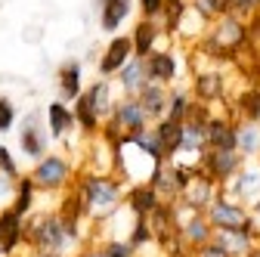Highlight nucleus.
Returning <instances> with one entry per match:
<instances>
[{
    "instance_id": "f257e3e1",
    "label": "nucleus",
    "mask_w": 260,
    "mask_h": 257,
    "mask_svg": "<svg viewBox=\"0 0 260 257\" xmlns=\"http://www.w3.org/2000/svg\"><path fill=\"white\" fill-rule=\"evenodd\" d=\"M199 44H202V53L211 59H236L248 47V22L239 19L236 13H226L211 22L208 35Z\"/></svg>"
},
{
    "instance_id": "f03ea898",
    "label": "nucleus",
    "mask_w": 260,
    "mask_h": 257,
    "mask_svg": "<svg viewBox=\"0 0 260 257\" xmlns=\"http://www.w3.org/2000/svg\"><path fill=\"white\" fill-rule=\"evenodd\" d=\"M28 239L38 248V254L44 257H62L69 251V245L78 239V223L62 217V214H50V217H38L28 227Z\"/></svg>"
},
{
    "instance_id": "7ed1b4c3",
    "label": "nucleus",
    "mask_w": 260,
    "mask_h": 257,
    "mask_svg": "<svg viewBox=\"0 0 260 257\" xmlns=\"http://www.w3.org/2000/svg\"><path fill=\"white\" fill-rule=\"evenodd\" d=\"M78 196L84 202V211L100 220V217H106V214H112L118 208V202H121V183L112 180V177H106V174H87Z\"/></svg>"
},
{
    "instance_id": "20e7f679",
    "label": "nucleus",
    "mask_w": 260,
    "mask_h": 257,
    "mask_svg": "<svg viewBox=\"0 0 260 257\" xmlns=\"http://www.w3.org/2000/svg\"><path fill=\"white\" fill-rule=\"evenodd\" d=\"M205 214H208V220H211L214 230H245V233H251L254 239H260L257 230H254V214L245 211V205L226 199V196H217Z\"/></svg>"
},
{
    "instance_id": "39448f33",
    "label": "nucleus",
    "mask_w": 260,
    "mask_h": 257,
    "mask_svg": "<svg viewBox=\"0 0 260 257\" xmlns=\"http://www.w3.org/2000/svg\"><path fill=\"white\" fill-rule=\"evenodd\" d=\"M242 162H245V155L239 152V149H205V155H202V171L211 177V180H217V183H230L239 171H242Z\"/></svg>"
},
{
    "instance_id": "423d86ee",
    "label": "nucleus",
    "mask_w": 260,
    "mask_h": 257,
    "mask_svg": "<svg viewBox=\"0 0 260 257\" xmlns=\"http://www.w3.org/2000/svg\"><path fill=\"white\" fill-rule=\"evenodd\" d=\"M149 124V112L143 109V103L137 96H127V100L115 103V112H112V137H134L140 131H146Z\"/></svg>"
},
{
    "instance_id": "0eeeda50",
    "label": "nucleus",
    "mask_w": 260,
    "mask_h": 257,
    "mask_svg": "<svg viewBox=\"0 0 260 257\" xmlns=\"http://www.w3.org/2000/svg\"><path fill=\"white\" fill-rule=\"evenodd\" d=\"M217 186H220L217 180H211L202 168H195V174H192V180H189V186H186V192H183V202H189L195 211H208L211 202L220 196Z\"/></svg>"
},
{
    "instance_id": "6e6552de",
    "label": "nucleus",
    "mask_w": 260,
    "mask_h": 257,
    "mask_svg": "<svg viewBox=\"0 0 260 257\" xmlns=\"http://www.w3.org/2000/svg\"><path fill=\"white\" fill-rule=\"evenodd\" d=\"M69 162L65 158H59V155H47V158H41V165H38V171H35V186H41V189H59V186H65L69 183Z\"/></svg>"
},
{
    "instance_id": "1a4fd4ad",
    "label": "nucleus",
    "mask_w": 260,
    "mask_h": 257,
    "mask_svg": "<svg viewBox=\"0 0 260 257\" xmlns=\"http://www.w3.org/2000/svg\"><path fill=\"white\" fill-rule=\"evenodd\" d=\"M146 75H149V81H155V84H174L177 81V56L174 53H168V50H155V53H149L146 56Z\"/></svg>"
},
{
    "instance_id": "9d476101",
    "label": "nucleus",
    "mask_w": 260,
    "mask_h": 257,
    "mask_svg": "<svg viewBox=\"0 0 260 257\" xmlns=\"http://www.w3.org/2000/svg\"><path fill=\"white\" fill-rule=\"evenodd\" d=\"M134 56H137V53H134V38H124V35L115 38V41L109 44L103 62H100V75H115V72H121Z\"/></svg>"
},
{
    "instance_id": "9b49d317",
    "label": "nucleus",
    "mask_w": 260,
    "mask_h": 257,
    "mask_svg": "<svg viewBox=\"0 0 260 257\" xmlns=\"http://www.w3.org/2000/svg\"><path fill=\"white\" fill-rule=\"evenodd\" d=\"M195 96H199V103L211 106V103H220L226 96V75L223 72H199L195 75Z\"/></svg>"
},
{
    "instance_id": "f8f14e48",
    "label": "nucleus",
    "mask_w": 260,
    "mask_h": 257,
    "mask_svg": "<svg viewBox=\"0 0 260 257\" xmlns=\"http://www.w3.org/2000/svg\"><path fill=\"white\" fill-rule=\"evenodd\" d=\"M208 28H211V19H205L199 10L189 4V7H186V13L180 16L177 28H174V35H177V38H183V41H202V38L208 35Z\"/></svg>"
},
{
    "instance_id": "ddd939ff",
    "label": "nucleus",
    "mask_w": 260,
    "mask_h": 257,
    "mask_svg": "<svg viewBox=\"0 0 260 257\" xmlns=\"http://www.w3.org/2000/svg\"><path fill=\"white\" fill-rule=\"evenodd\" d=\"M205 137L211 149H236V124L230 118H208Z\"/></svg>"
},
{
    "instance_id": "4468645a",
    "label": "nucleus",
    "mask_w": 260,
    "mask_h": 257,
    "mask_svg": "<svg viewBox=\"0 0 260 257\" xmlns=\"http://www.w3.org/2000/svg\"><path fill=\"white\" fill-rule=\"evenodd\" d=\"M161 25L165 22H158V19H143L140 25H137V31L130 38H134V53L137 56H149V53H155L158 50V38H161Z\"/></svg>"
},
{
    "instance_id": "2eb2a0df",
    "label": "nucleus",
    "mask_w": 260,
    "mask_h": 257,
    "mask_svg": "<svg viewBox=\"0 0 260 257\" xmlns=\"http://www.w3.org/2000/svg\"><path fill=\"white\" fill-rule=\"evenodd\" d=\"M214 242L223 245L233 257H248L257 245H254V236L245 233V230H214Z\"/></svg>"
},
{
    "instance_id": "dca6fc26",
    "label": "nucleus",
    "mask_w": 260,
    "mask_h": 257,
    "mask_svg": "<svg viewBox=\"0 0 260 257\" xmlns=\"http://www.w3.org/2000/svg\"><path fill=\"white\" fill-rule=\"evenodd\" d=\"M19 143L25 149V155L31 158H41L44 149H47V134H44V127L38 124V115H28L25 124H22V134H19Z\"/></svg>"
},
{
    "instance_id": "f3484780",
    "label": "nucleus",
    "mask_w": 260,
    "mask_h": 257,
    "mask_svg": "<svg viewBox=\"0 0 260 257\" xmlns=\"http://www.w3.org/2000/svg\"><path fill=\"white\" fill-rule=\"evenodd\" d=\"M121 87H124V93H130V96H140L143 93V87L149 84V75H146V59L143 56H134L127 62V66L121 69Z\"/></svg>"
},
{
    "instance_id": "a211bd4d",
    "label": "nucleus",
    "mask_w": 260,
    "mask_h": 257,
    "mask_svg": "<svg viewBox=\"0 0 260 257\" xmlns=\"http://www.w3.org/2000/svg\"><path fill=\"white\" fill-rule=\"evenodd\" d=\"M127 205H130V211L134 214H140V217H149L155 208H161L165 202H161V196L155 192V186L149 183H137L134 189H130V199H127Z\"/></svg>"
},
{
    "instance_id": "6ab92c4d",
    "label": "nucleus",
    "mask_w": 260,
    "mask_h": 257,
    "mask_svg": "<svg viewBox=\"0 0 260 257\" xmlns=\"http://www.w3.org/2000/svg\"><path fill=\"white\" fill-rule=\"evenodd\" d=\"M137 100L143 103V109L149 112V118H165V115H168V100H171V93L165 90V84L149 81Z\"/></svg>"
},
{
    "instance_id": "aec40b11",
    "label": "nucleus",
    "mask_w": 260,
    "mask_h": 257,
    "mask_svg": "<svg viewBox=\"0 0 260 257\" xmlns=\"http://www.w3.org/2000/svg\"><path fill=\"white\" fill-rule=\"evenodd\" d=\"M134 10V0H100V25L106 31H115Z\"/></svg>"
},
{
    "instance_id": "412c9836",
    "label": "nucleus",
    "mask_w": 260,
    "mask_h": 257,
    "mask_svg": "<svg viewBox=\"0 0 260 257\" xmlns=\"http://www.w3.org/2000/svg\"><path fill=\"white\" fill-rule=\"evenodd\" d=\"M19 239H22V214L16 208H10L0 214V242H4V251L13 254Z\"/></svg>"
},
{
    "instance_id": "4be33fe9",
    "label": "nucleus",
    "mask_w": 260,
    "mask_h": 257,
    "mask_svg": "<svg viewBox=\"0 0 260 257\" xmlns=\"http://www.w3.org/2000/svg\"><path fill=\"white\" fill-rule=\"evenodd\" d=\"M236 149L248 155H260V124L257 121H239L236 124Z\"/></svg>"
},
{
    "instance_id": "5701e85b",
    "label": "nucleus",
    "mask_w": 260,
    "mask_h": 257,
    "mask_svg": "<svg viewBox=\"0 0 260 257\" xmlns=\"http://www.w3.org/2000/svg\"><path fill=\"white\" fill-rule=\"evenodd\" d=\"M47 121H50V134L53 137H65L78 124L75 118V109H65L62 103H50L47 106Z\"/></svg>"
},
{
    "instance_id": "b1692460",
    "label": "nucleus",
    "mask_w": 260,
    "mask_h": 257,
    "mask_svg": "<svg viewBox=\"0 0 260 257\" xmlns=\"http://www.w3.org/2000/svg\"><path fill=\"white\" fill-rule=\"evenodd\" d=\"M183 127H186V121H177V118H161L158 121V137H161V143H165V149H168V158H174L177 155V149H180V140H183Z\"/></svg>"
},
{
    "instance_id": "393cba45",
    "label": "nucleus",
    "mask_w": 260,
    "mask_h": 257,
    "mask_svg": "<svg viewBox=\"0 0 260 257\" xmlns=\"http://www.w3.org/2000/svg\"><path fill=\"white\" fill-rule=\"evenodd\" d=\"M59 90H62V100H78L81 96V62H65L62 66Z\"/></svg>"
},
{
    "instance_id": "a878e982",
    "label": "nucleus",
    "mask_w": 260,
    "mask_h": 257,
    "mask_svg": "<svg viewBox=\"0 0 260 257\" xmlns=\"http://www.w3.org/2000/svg\"><path fill=\"white\" fill-rule=\"evenodd\" d=\"M230 192L239 199H254L260 192V174L257 171H239L233 180H230Z\"/></svg>"
},
{
    "instance_id": "bb28decb",
    "label": "nucleus",
    "mask_w": 260,
    "mask_h": 257,
    "mask_svg": "<svg viewBox=\"0 0 260 257\" xmlns=\"http://www.w3.org/2000/svg\"><path fill=\"white\" fill-rule=\"evenodd\" d=\"M84 96H87V103L93 106V112L100 115V118H103L106 112H115V103L109 100V96H112V90H109V81H96V84H93V87H90Z\"/></svg>"
},
{
    "instance_id": "cd10ccee",
    "label": "nucleus",
    "mask_w": 260,
    "mask_h": 257,
    "mask_svg": "<svg viewBox=\"0 0 260 257\" xmlns=\"http://www.w3.org/2000/svg\"><path fill=\"white\" fill-rule=\"evenodd\" d=\"M236 112L242 121H260V87L245 90L239 100H236Z\"/></svg>"
},
{
    "instance_id": "c85d7f7f",
    "label": "nucleus",
    "mask_w": 260,
    "mask_h": 257,
    "mask_svg": "<svg viewBox=\"0 0 260 257\" xmlns=\"http://www.w3.org/2000/svg\"><path fill=\"white\" fill-rule=\"evenodd\" d=\"M189 4L199 10L205 19H220V16H226V13H233V0H189Z\"/></svg>"
},
{
    "instance_id": "c756f323",
    "label": "nucleus",
    "mask_w": 260,
    "mask_h": 257,
    "mask_svg": "<svg viewBox=\"0 0 260 257\" xmlns=\"http://www.w3.org/2000/svg\"><path fill=\"white\" fill-rule=\"evenodd\" d=\"M75 118H78V124L84 127V131H90V134L96 131V127H100V115L93 112V106L87 103V96H84V93L75 100Z\"/></svg>"
},
{
    "instance_id": "7c9ffc66",
    "label": "nucleus",
    "mask_w": 260,
    "mask_h": 257,
    "mask_svg": "<svg viewBox=\"0 0 260 257\" xmlns=\"http://www.w3.org/2000/svg\"><path fill=\"white\" fill-rule=\"evenodd\" d=\"M192 100H189V93L186 90H177L171 93V100H168V118H177V121H186V112H189Z\"/></svg>"
},
{
    "instance_id": "2f4dec72",
    "label": "nucleus",
    "mask_w": 260,
    "mask_h": 257,
    "mask_svg": "<svg viewBox=\"0 0 260 257\" xmlns=\"http://www.w3.org/2000/svg\"><path fill=\"white\" fill-rule=\"evenodd\" d=\"M31 202H35V180L28 177V180H22V183H19L16 205H13V208H16L19 214H28V211H31Z\"/></svg>"
},
{
    "instance_id": "473e14b6",
    "label": "nucleus",
    "mask_w": 260,
    "mask_h": 257,
    "mask_svg": "<svg viewBox=\"0 0 260 257\" xmlns=\"http://www.w3.org/2000/svg\"><path fill=\"white\" fill-rule=\"evenodd\" d=\"M233 13L245 22H251L260 13V0H233Z\"/></svg>"
},
{
    "instance_id": "72a5a7b5",
    "label": "nucleus",
    "mask_w": 260,
    "mask_h": 257,
    "mask_svg": "<svg viewBox=\"0 0 260 257\" xmlns=\"http://www.w3.org/2000/svg\"><path fill=\"white\" fill-rule=\"evenodd\" d=\"M13 121H16V109H13V103L0 96V134H4V131H10V127H13Z\"/></svg>"
},
{
    "instance_id": "f704fd0d",
    "label": "nucleus",
    "mask_w": 260,
    "mask_h": 257,
    "mask_svg": "<svg viewBox=\"0 0 260 257\" xmlns=\"http://www.w3.org/2000/svg\"><path fill=\"white\" fill-rule=\"evenodd\" d=\"M165 4H168V0H140L143 19H158L161 13H165Z\"/></svg>"
},
{
    "instance_id": "c9c22d12",
    "label": "nucleus",
    "mask_w": 260,
    "mask_h": 257,
    "mask_svg": "<svg viewBox=\"0 0 260 257\" xmlns=\"http://www.w3.org/2000/svg\"><path fill=\"white\" fill-rule=\"evenodd\" d=\"M134 248H137V245H130V242H118V239H115V242H109V245H106V254H109V257H134Z\"/></svg>"
},
{
    "instance_id": "e433bc0d",
    "label": "nucleus",
    "mask_w": 260,
    "mask_h": 257,
    "mask_svg": "<svg viewBox=\"0 0 260 257\" xmlns=\"http://www.w3.org/2000/svg\"><path fill=\"white\" fill-rule=\"evenodd\" d=\"M199 257H233V254L226 251L223 245H217V242L211 239L208 245H202V248H199Z\"/></svg>"
},
{
    "instance_id": "4c0bfd02",
    "label": "nucleus",
    "mask_w": 260,
    "mask_h": 257,
    "mask_svg": "<svg viewBox=\"0 0 260 257\" xmlns=\"http://www.w3.org/2000/svg\"><path fill=\"white\" fill-rule=\"evenodd\" d=\"M0 171H4V177H16V162L7 146H0Z\"/></svg>"
},
{
    "instance_id": "58836bf2",
    "label": "nucleus",
    "mask_w": 260,
    "mask_h": 257,
    "mask_svg": "<svg viewBox=\"0 0 260 257\" xmlns=\"http://www.w3.org/2000/svg\"><path fill=\"white\" fill-rule=\"evenodd\" d=\"M84 257H109V254H106V251H96V248H93V251H87Z\"/></svg>"
},
{
    "instance_id": "ea45409f",
    "label": "nucleus",
    "mask_w": 260,
    "mask_h": 257,
    "mask_svg": "<svg viewBox=\"0 0 260 257\" xmlns=\"http://www.w3.org/2000/svg\"><path fill=\"white\" fill-rule=\"evenodd\" d=\"M254 217H260V199L254 202Z\"/></svg>"
},
{
    "instance_id": "a19ab883",
    "label": "nucleus",
    "mask_w": 260,
    "mask_h": 257,
    "mask_svg": "<svg viewBox=\"0 0 260 257\" xmlns=\"http://www.w3.org/2000/svg\"><path fill=\"white\" fill-rule=\"evenodd\" d=\"M248 257H260V245H257V248H254V251H251Z\"/></svg>"
},
{
    "instance_id": "79ce46f5",
    "label": "nucleus",
    "mask_w": 260,
    "mask_h": 257,
    "mask_svg": "<svg viewBox=\"0 0 260 257\" xmlns=\"http://www.w3.org/2000/svg\"><path fill=\"white\" fill-rule=\"evenodd\" d=\"M0 254H7V251H4V242H0Z\"/></svg>"
}]
</instances>
